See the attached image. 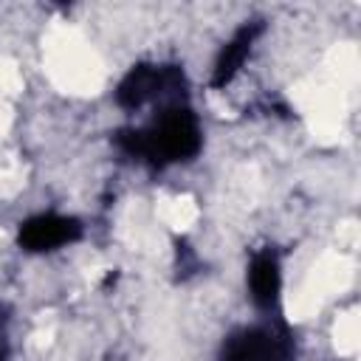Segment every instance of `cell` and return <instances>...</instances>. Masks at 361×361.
Listing matches in <instances>:
<instances>
[{
  "label": "cell",
  "instance_id": "1",
  "mask_svg": "<svg viewBox=\"0 0 361 361\" xmlns=\"http://www.w3.org/2000/svg\"><path fill=\"white\" fill-rule=\"evenodd\" d=\"M116 144L130 158L152 166H172L192 161L203 147V127L192 107L175 104L158 110V116L141 130H121Z\"/></svg>",
  "mask_w": 361,
  "mask_h": 361
},
{
  "label": "cell",
  "instance_id": "2",
  "mask_svg": "<svg viewBox=\"0 0 361 361\" xmlns=\"http://www.w3.org/2000/svg\"><path fill=\"white\" fill-rule=\"evenodd\" d=\"M183 93H186V73L180 65L138 62L121 76L116 87V104L121 110H141L147 104H161L164 110L183 104Z\"/></svg>",
  "mask_w": 361,
  "mask_h": 361
},
{
  "label": "cell",
  "instance_id": "3",
  "mask_svg": "<svg viewBox=\"0 0 361 361\" xmlns=\"http://www.w3.org/2000/svg\"><path fill=\"white\" fill-rule=\"evenodd\" d=\"M293 341L279 324H248L226 336L220 361H288Z\"/></svg>",
  "mask_w": 361,
  "mask_h": 361
},
{
  "label": "cell",
  "instance_id": "4",
  "mask_svg": "<svg viewBox=\"0 0 361 361\" xmlns=\"http://www.w3.org/2000/svg\"><path fill=\"white\" fill-rule=\"evenodd\" d=\"M82 237V223L68 214L56 212H42L20 223L17 243L28 254H48L56 248H65Z\"/></svg>",
  "mask_w": 361,
  "mask_h": 361
},
{
  "label": "cell",
  "instance_id": "5",
  "mask_svg": "<svg viewBox=\"0 0 361 361\" xmlns=\"http://www.w3.org/2000/svg\"><path fill=\"white\" fill-rule=\"evenodd\" d=\"M248 296L259 310H274L282 296V265L274 251H259L248 262L245 274Z\"/></svg>",
  "mask_w": 361,
  "mask_h": 361
},
{
  "label": "cell",
  "instance_id": "6",
  "mask_svg": "<svg viewBox=\"0 0 361 361\" xmlns=\"http://www.w3.org/2000/svg\"><path fill=\"white\" fill-rule=\"evenodd\" d=\"M259 34H262V23H259V20H251V23L240 25V28L231 34V39L220 48V54H217V59H214V68H212V87H226V85L240 73V68L245 65V59H248L254 42L259 39Z\"/></svg>",
  "mask_w": 361,
  "mask_h": 361
},
{
  "label": "cell",
  "instance_id": "7",
  "mask_svg": "<svg viewBox=\"0 0 361 361\" xmlns=\"http://www.w3.org/2000/svg\"><path fill=\"white\" fill-rule=\"evenodd\" d=\"M0 361H6V353H3V350H0Z\"/></svg>",
  "mask_w": 361,
  "mask_h": 361
}]
</instances>
